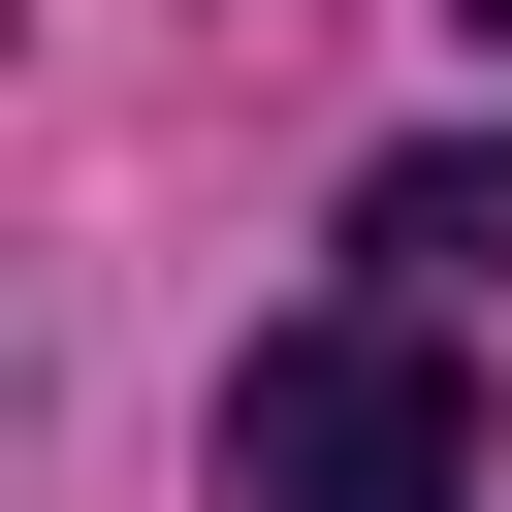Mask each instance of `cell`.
Listing matches in <instances>:
<instances>
[{
	"label": "cell",
	"instance_id": "2",
	"mask_svg": "<svg viewBox=\"0 0 512 512\" xmlns=\"http://www.w3.org/2000/svg\"><path fill=\"white\" fill-rule=\"evenodd\" d=\"M352 256H384L416 320H448V288H512V160H480V128H448V160H384V192H352Z\"/></svg>",
	"mask_w": 512,
	"mask_h": 512
},
{
	"label": "cell",
	"instance_id": "3",
	"mask_svg": "<svg viewBox=\"0 0 512 512\" xmlns=\"http://www.w3.org/2000/svg\"><path fill=\"white\" fill-rule=\"evenodd\" d=\"M448 32H480V64H512V0H448Z\"/></svg>",
	"mask_w": 512,
	"mask_h": 512
},
{
	"label": "cell",
	"instance_id": "1",
	"mask_svg": "<svg viewBox=\"0 0 512 512\" xmlns=\"http://www.w3.org/2000/svg\"><path fill=\"white\" fill-rule=\"evenodd\" d=\"M224 512H480V352H448L416 288L256 320V352H224Z\"/></svg>",
	"mask_w": 512,
	"mask_h": 512
}]
</instances>
